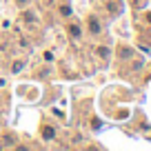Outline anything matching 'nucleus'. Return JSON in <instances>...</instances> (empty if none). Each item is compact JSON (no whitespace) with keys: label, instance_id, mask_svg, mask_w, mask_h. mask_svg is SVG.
I'll list each match as a JSON object with an SVG mask.
<instances>
[{"label":"nucleus","instance_id":"obj_3","mask_svg":"<svg viewBox=\"0 0 151 151\" xmlns=\"http://www.w3.org/2000/svg\"><path fill=\"white\" fill-rule=\"evenodd\" d=\"M69 31H71V36H80V29H78V27H71Z\"/></svg>","mask_w":151,"mask_h":151},{"label":"nucleus","instance_id":"obj_4","mask_svg":"<svg viewBox=\"0 0 151 151\" xmlns=\"http://www.w3.org/2000/svg\"><path fill=\"white\" fill-rule=\"evenodd\" d=\"M149 22H151V14H149Z\"/></svg>","mask_w":151,"mask_h":151},{"label":"nucleus","instance_id":"obj_2","mask_svg":"<svg viewBox=\"0 0 151 151\" xmlns=\"http://www.w3.org/2000/svg\"><path fill=\"white\" fill-rule=\"evenodd\" d=\"M42 136H45V138H53V129H51V127H45V129H42Z\"/></svg>","mask_w":151,"mask_h":151},{"label":"nucleus","instance_id":"obj_1","mask_svg":"<svg viewBox=\"0 0 151 151\" xmlns=\"http://www.w3.org/2000/svg\"><path fill=\"white\" fill-rule=\"evenodd\" d=\"M89 27H91V31H93V33H98V31H100L98 20H96V18H91V20H89Z\"/></svg>","mask_w":151,"mask_h":151},{"label":"nucleus","instance_id":"obj_5","mask_svg":"<svg viewBox=\"0 0 151 151\" xmlns=\"http://www.w3.org/2000/svg\"><path fill=\"white\" fill-rule=\"evenodd\" d=\"M18 2H24V0H18Z\"/></svg>","mask_w":151,"mask_h":151}]
</instances>
